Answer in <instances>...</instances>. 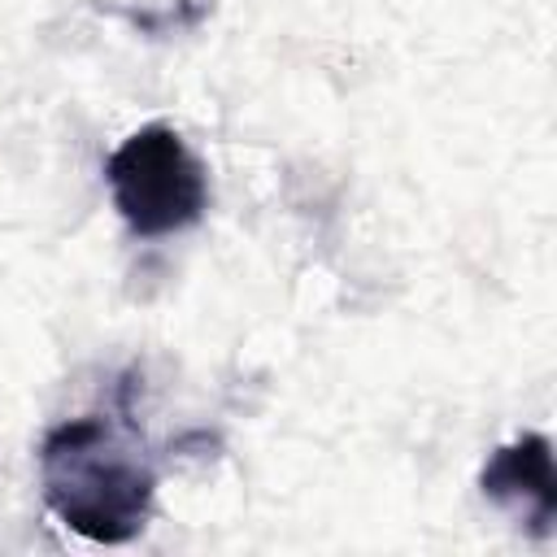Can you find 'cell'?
<instances>
[{
	"label": "cell",
	"mask_w": 557,
	"mask_h": 557,
	"mask_svg": "<svg viewBox=\"0 0 557 557\" xmlns=\"http://www.w3.org/2000/svg\"><path fill=\"white\" fill-rule=\"evenodd\" d=\"M48 509L91 544H126L144 531L157 474L126 422L87 413L52 426L39 444Z\"/></svg>",
	"instance_id": "cell-1"
},
{
	"label": "cell",
	"mask_w": 557,
	"mask_h": 557,
	"mask_svg": "<svg viewBox=\"0 0 557 557\" xmlns=\"http://www.w3.org/2000/svg\"><path fill=\"white\" fill-rule=\"evenodd\" d=\"M104 178H109L117 218L139 239L187 231L209 209V174L200 157L183 144V135L165 122H152L126 135L109 152Z\"/></svg>",
	"instance_id": "cell-2"
},
{
	"label": "cell",
	"mask_w": 557,
	"mask_h": 557,
	"mask_svg": "<svg viewBox=\"0 0 557 557\" xmlns=\"http://www.w3.org/2000/svg\"><path fill=\"white\" fill-rule=\"evenodd\" d=\"M479 487L500 509L518 513L522 531L553 535L557 527V474H553V444L540 431L518 435L513 444L496 448L479 470Z\"/></svg>",
	"instance_id": "cell-3"
}]
</instances>
